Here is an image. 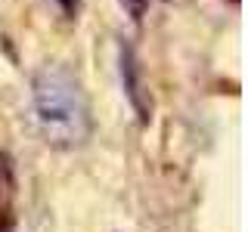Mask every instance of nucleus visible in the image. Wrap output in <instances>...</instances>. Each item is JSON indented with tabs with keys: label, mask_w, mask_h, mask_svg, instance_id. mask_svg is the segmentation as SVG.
I'll use <instances>...</instances> for the list:
<instances>
[{
	"label": "nucleus",
	"mask_w": 248,
	"mask_h": 232,
	"mask_svg": "<svg viewBox=\"0 0 248 232\" xmlns=\"http://www.w3.org/2000/svg\"><path fill=\"white\" fill-rule=\"evenodd\" d=\"M31 102L37 127L53 149H78L93 133L90 102L72 68L50 62L31 77Z\"/></svg>",
	"instance_id": "nucleus-1"
},
{
	"label": "nucleus",
	"mask_w": 248,
	"mask_h": 232,
	"mask_svg": "<svg viewBox=\"0 0 248 232\" xmlns=\"http://www.w3.org/2000/svg\"><path fill=\"white\" fill-rule=\"evenodd\" d=\"M118 65H121V87H124V96H127L130 108L137 112V118L143 124L152 121V99H149V90L143 84V72H140V62L134 56L127 44H121V53H118Z\"/></svg>",
	"instance_id": "nucleus-2"
},
{
	"label": "nucleus",
	"mask_w": 248,
	"mask_h": 232,
	"mask_svg": "<svg viewBox=\"0 0 248 232\" xmlns=\"http://www.w3.org/2000/svg\"><path fill=\"white\" fill-rule=\"evenodd\" d=\"M10 217H13V174L10 167H0V232L10 226Z\"/></svg>",
	"instance_id": "nucleus-3"
},
{
	"label": "nucleus",
	"mask_w": 248,
	"mask_h": 232,
	"mask_svg": "<svg viewBox=\"0 0 248 232\" xmlns=\"http://www.w3.org/2000/svg\"><path fill=\"white\" fill-rule=\"evenodd\" d=\"M121 6L130 13V19H143L146 13V0H121Z\"/></svg>",
	"instance_id": "nucleus-4"
},
{
	"label": "nucleus",
	"mask_w": 248,
	"mask_h": 232,
	"mask_svg": "<svg viewBox=\"0 0 248 232\" xmlns=\"http://www.w3.org/2000/svg\"><path fill=\"white\" fill-rule=\"evenodd\" d=\"M56 3H59V10H62V13L75 15V13H78V6H81V0H56Z\"/></svg>",
	"instance_id": "nucleus-5"
}]
</instances>
